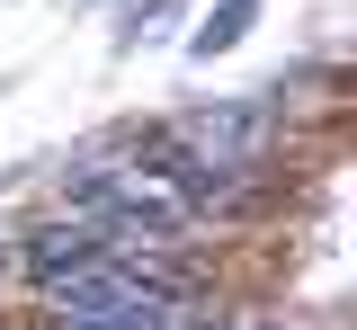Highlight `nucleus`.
<instances>
[{"label": "nucleus", "instance_id": "obj_1", "mask_svg": "<svg viewBox=\"0 0 357 330\" xmlns=\"http://www.w3.org/2000/svg\"><path fill=\"white\" fill-rule=\"evenodd\" d=\"M107 250H116V241H98L89 223H45L27 259H36V277H45V285H63V277H89Z\"/></svg>", "mask_w": 357, "mask_h": 330}, {"label": "nucleus", "instance_id": "obj_2", "mask_svg": "<svg viewBox=\"0 0 357 330\" xmlns=\"http://www.w3.org/2000/svg\"><path fill=\"white\" fill-rule=\"evenodd\" d=\"M250 18H259V0H223L215 18L197 27V54H223V45H241V27H250Z\"/></svg>", "mask_w": 357, "mask_h": 330}, {"label": "nucleus", "instance_id": "obj_3", "mask_svg": "<svg viewBox=\"0 0 357 330\" xmlns=\"http://www.w3.org/2000/svg\"><path fill=\"white\" fill-rule=\"evenodd\" d=\"M250 330H286V322H250Z\"/></svg>", "mask_w": 357, "mask_h": 330}, {"label": "nucleus", "instance_id": "obj_4", "mask_svg": "<svg viewBox=\"0 0 357 330\" xmlns=\"http://www.w3.org/2000/svg\"><path fill=\"white\" fill-rule=\"evenodd\" d=\"M197 330H223V322H197Z\"/></svg>", "mask_w": 357, "mask_h": 330}, {"label": "nucleus", "instance_id": "obj_5", "mask_svg": "<svg viewBox=\"0 0 357 330\" xmlns=\"http://www.w3.org/2000/svg\"><path fill=\"white\" fill-rule=\"evenodd\" d=\"M54 330H72V322H54Z\"/></svg>", "mask_w": 357, "mask_h": 330}]
</instances>
